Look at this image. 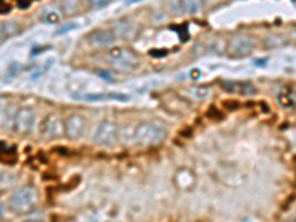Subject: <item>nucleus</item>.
<instances>
[{
  "label": "nucleus",
  "instance_id": "obj_3",
  "mask_svg": "<svg viewBox=\"0 0 296 222\" xmlns=\"http://www.w3.org/2000/svg\"><path fill=\"white\" fill-rule=\"evenodd\" d=\"M107 60H108V64L113 70L121 71V73L132 71L138 65L137 55L132 51H129L126 48H120V46H113L108 49Z\"/></svg>",
  "mask_w": 296,
  "mask_h": 222
},
{
  "label": "nucleus",
  "instance_id": "obj_15",
  "mask_svg": "<svg viewBox=\"0 0 296 222\" xmlns=\"http://www.w3.org/2000/svg\"><path fill=\"white\" fill-rule=\"evenodd\" d=\"M262 43L267 49H280L289 43V37L284 34H270L264 39Z\"/></svg>",
  "mask_w": 296,
  "mask_h": 222
},
{
  "label": "nucleus",
  "instance_id": "obj_18",
  "mask_svg": "<svg viewBox=\"0 0 296 222\" xmlns=\"http://www.w3.org/2000/svg\"><path fill=\"white\" fill-rule=\"evenodd\" d=\"M43 21L48 22V24H51V25H57V24H59V21H61V12L57 11V9H51V11H48V12L43 14Z\"/></svg>",
  "mask_w": 296,
  "mask_h": 222
},
{
  "label": "nucleus",
  "instance_id": "obj_30",
  "mask_svg": "<svg viewBox=\"0 0 296 222\" xmlns=\"http://www.w3.org/2000/svg\"><path fill=\"white\" fill-rule=\"evenodd\" d=\"M290 222H296V212H295V215L292 216V219H290Z\"/></svg>",
  "mask_w": 296,
  "mask_h": 222
},
{
  "label": "nucleus",
  "instance_id": "obj_1",
  "mask_svg": "<svg viewBox=\"0 0 296 222\" xmlns=\"http://www.w3.org/2000/svg\"><path fill=\"white\" fill-rule=\"evenodd\" d=\"M166 140V129L157 121H141L134 127V142L141 147H156Z\"/></svg>",
  "mask_w": 296,
  "mask_h": 222
},
{
  "label": "nucleus",
  "instance_id": "obj_8",
  "mask_svg": "<svg viewBox=\"0 0 296 222\" xmlns=\"http://www.w3.org/2000/svg\"><path fill=\"white\" fill-rule=\"evenodd\" d=\"M116 40H117V37H116V33L113 31V28H97L86 36V41L89 43V46H92L95 49L113 48Z\"/></svg>",
  "mask_w": 296,
  "mask_h": 222
},
{
  "label": "nucleus",
  "instance_id": "obj_22",
  "mask_svg": "<svg viewBox=\"0 0 296 222\" xmlns=\"http://www.w3.org/2000/svg\"><path fill=\"white\" fill-rule=\"evenodd\" d=\"M14 182H15V175L0 172V185H2V187H11Z\"/></svg>",
  "mask_w": 296,
  "mask_h": 222
},
{
  "label": "nucleus",
  "instance_id": "obj_14",
  "mask_svg": "<svg viewBox=\"0 0 296 222\" xmlns=\"http://www.w3.org/2000/svg\"><path fill=\"white\" fill-rule=\"evenodd\" d=\"M212 94V89L209 86H191L188 89H185V95L191 100H197L203 101L206 98H209Z\"/></svg>",
  "mask_w": 296,
  "mask_h": 222
},
{
  "label": "nucleus",
  "instance_id": "obj_24",
  "mask_svg": "<svg viewBox=\"0 0 296 222\" xmlns=\"http://www.w3.org/2000/svg\"><path fill=\"white\" fill-rule=\"evenodd\" d=\"M76 28H79L77 22H76V21H70V22L64 24L62 27H59L58 31H57V34H64V33H68V31H71V30H76Z\"/></svg>",
  "mask_w": 296,
  "mask_h": 222
},
{
  "label": "nucleus",
  "instance_id": "obj_12",
  "mask_svg": "<svg viewBox=\"0 0 296 222\" xmlns=\"http://www.w3.org/2000/svg\"><path fill=\"white\" fill-rule=\"evenodd\" d=\"M221 87L228 94H241V95H252L257 92L255 86L249 81L224 80L221 81Z\"/></svg>",
  "mask_w": 296,
  "mask_h": 222
},
{
  "label": "nucleus",
  "instance_id": "obj_11",
  "mask_svg": "<svg viewBox=\"0 0 296 222\" xmlns=\"http://www.w3.org/2000/svg\"><path fill=\"white\" fill-rule=\"evenodd\" d=\"M74 100L84 102H104V101H131V95L121 92H102V94H76Z\"/></svg>",
  "mask_w": 296,
  "mask_h": 222
},
{
  "label": "nucleus",
  "instance_id": "obj_28",
  "mask_svg": "<svg viewBox=\"0 0 296 222\" xmlns=\"http://www.w3.org/2000/svg\"><path fill=\"white\" fill-rule=\"evenodd\" d=\"M24 222H41V221H37V219H33V218H31V219H27V221H24Z\"/></svg>",
  "mask_w": 296,
  "mask_h": 222
},
{
  "label": "nucleus",
  "instance_id": "obj_2",
  "mask_svg": "<svg viewBox=\"0 0 296 222\" xmlns=\"http://www.w3.org/2000/svg\"><path fill=\"white\" fill-rule=\"evenodd\" d=\"M37 204V191L33 187H21L9 199V209L15 215H27Z\"/></svg>",
  "mask_w": 296,
  "mask_h": 222
},
{
  "label": "nucleus",
  "instance_id": "obj_20",
  "mask_svg": "<svg viewBox=\"0 0 296 222\" xmlns=\"http://www.w3.org/2000/svg\"><path fill=\"white\" fill-rule=\"evenodd\" d=\"M8 110H9V108H8V101H6V98L0 97V126H3L5 121H6Z\"/></svg>",
  "mask_w": 296,
  "mask_h": 222
},
{
  "label": "nucleus",
  "instance_id": "obj_23",
  "mask_svg": "<svg viewBox=\"0 0 296 222\" xmlns=\"http://www.w3.org/2000/svg\"><path fill=\"white\" fill-rule=\"evenodd\" d=\"M169 9L174 14H177V15L185 14V5H184V2H172V3H169Z\"/></svg>",
  "mask_w": 296,
  "mask_h": 222
},
{
  "label": "nucleus",
  "instance_id": "obj_6",
  "mask_svg": "<svg viewBox=\"0 0 296 222\" xmlns=\"http://www.w3.org/2000/svg\"><path fill=\"white\" fill-rule=\"evenodd\" d=\"M64 129H65V137L68 140L79 141L88 132V119L79 113L70 114L64 120Z\"/></svg>",
  "mask_w": 296,
  "mask_h": 222
},
{
  "label": "nucleus",
  "instance_id": "obj_13",
  "mask_svg": "<svg viewBox=\"0 0 296 222\" xmlns=\"http://www.w3.org/2000/svg\"><path fill=\"white\" fill-rule=\"evenodd\" d=\"M174 181H175V185L181 191H190L194 188L196 185V175L190 170V169H179L175 176H174Z\"/></svg>",
  "mask_w": 296,
  "mask_h": 222
},
{
  "label": "nucleus",
  "instance_id": "obj_29",
  "mask_svg": "<svg viewBox=\"0 0 296 222\" xmlns=\"http://www.w3.org/2000/svg\"><path fill=\"white\" fill-rule=\"evenodd\" d=\"M2 215H3V206L0 204V218H2Z\"/></svg>",
  "mask_w": 296,
  "mask_h": 222
},
{
  "label": "nucleus",
  "instance_id": "obj_19",
  "mask_svg": "<svg viewBox=\"0 0 296 222\" xmlns=\"http://www.w3.org/2000/svg\"><path fill=\"white\" fill-rule=\"evenodd\" d=\"M3 24H5L6 33H8V37H12V36H15V34L18 33V30H20V24H18L17 21L9 20V21H5Z\"/></svg>",
  "mask_w": 296,
  "mask_h": 222
},
{
  "label": "nucleus",
  "instance_id": "obj_17",
  "mask_svg": "<svg viewBox=\"0 0 296 222\" xmlns=\"http://www.w3.org/2000/svg\"><path fill=\"white\" fill-rule=\"evenodd\" d=\"M54 61L55 60H52V58H49V60H46L43 64H40L39 67L37 68H34L33 70V74L30 76V79L31 80H36V79H39V77H41L51 67H52V64H54Z\"/></svg>",
  "mask_w": 296,
  "mask_h": 222
},
{
  "label": "nucleus",
  "instance_id": "obj_21",
  "mask_svg": "<svg viewBox=\"0 0 296 222\" xmlns=\"http://www.w3.org/2000/svg\"><path fill=\"white\" fill-rule=\"evenodd\" d=\"M184 5H185V14H196L203 6L200 2H184Z\"/></svg>",
  "mask_w": 296,
  "mask_h": 222
},
{
  "label": "nucleus",
  "instance_id": "obj_9",
  "mask_svg": "<svg viewBox=\"0 0 296 222\" xmlns=\"http://www.w3.org/2000/svg\"><path fill=\"white\" fill-rule=\"evenodd\" d=\"M41 135L48 140H58L62 135H65L64 129V120L58 114H49L41 121Z\"/></svg>",
  "mask_w": 296,
  "mask_h": 222
},
{
  "label": "nucleus",
  "instance_id": "obj_4",
  "mask_svg": "<svg viewBox=\"0 0 296 222\" xmlns=\"http://www.w3.org/2000/svg\"><path fill=\"white\" fill-rule=\"evenodd\" d=\"M118 138H120V130H118L117 123L110 119L99 121L92 135L94 144L98 147H104V148H110L116 145Z\"/></svg>",
  "mask_w": 296,
  "mask_h": 222
},
{
  "label": "nucleus",
  "instance_id": "obj_7",
  "mask_svg": "<svg viewBox=\"0 0 296 222\" xmlns=\"http://www.w3.org/2000/svg\"><path fill=\"white\" fill-rule=\"evenodd\" d=\"M253 49H255V40L246 34L231 37L227 45V51H228L230 57H233V58L247 57L253 52Z\"/></svg>",
  "mask_w": 296,
  "mask_h": 222
},
{
  "label": "nucleus",
  "instance_id": "obj_31",
  "mask_svg": "<svg viewBox=\"0 0 296 222\" xmlns=\"http://www.w3.org/2000/svg\"><path fill=\"white\" fill-rule=\"evenodd\" d=\"M293 37H295V40H296V33H295V34H293Z\"/></svg>",
  "mask_w": 296,
  "mask_h": 222
},
{
  "label": "nucleus",
  "instance_id": "obj_25",
  "mask_svg": "<svg viewBox=\"0 0 296 222\" xmlns=\"http://www.w3.org/2000/svg\"><path fill=\"white\" fill-rule=\"evenodd\" d=\"M6 39H9V37H8V33H6L5 24H3V22H0V45L6 40Z\"/></svg>",
  "mask_w": 296,
  "mask_h": 222
},
{
  "label": "nucleus",
  "instance_id": "obj_26",
  "mask_svg": "<svg viewBox=\"0 0 296 222\" xmlns=\"http://www.w3.org/2000/svg\"><path fill=\"white\" fill-rule=\"evenodd\" d=\"M200 77V70H191V79H198Z\"/></svg>",
  "mask_w": 296,
  "mask_h": 222
},
{
  "label": "nucleus",
  "instance_id": "obj_5",
  "mask_svg": "<svg viewBox=\"0 0 296 222\" xmlns=\"http://www.w3.org/2000/svg\"><path fill=\"white\" fill-rule=\"evenodd\" d=\"M36 123V113L30 107H22L15 111V117L12 121V130L18 135H28Z\"/></svg>",
  "mask_w": 296,
  "mask_h": 222
},
{
  "label": "nucleus",
  "instance_id": "obj_16",
  "mask_svg": "<svg viewBox=\"0 0 296 222\" xmlns=\"http://www.w3.org/2000/svg\"><path fill=\"white\" fill-rule=\"evenodd\" d=\"M59 9L65 14V15H73V14H79L81 6L79 2H62L59 5Z\"/></svg>",
  "mask_w": 296,
  "mask_h": 222
},
{
  "label": "nucleus",
  "instance_id": "obj_10",
  "mask_svg": "<svg viewBox=\"0 0 296 222\" xmlns=\"http://www.w3.org/2000/svg\"><path fill=\"white\" fill-rule=\"evenodd\" d=\"M113 31L116 33V37L121 40H134L139 33V24L135 20L126 17V18H120L114 24Z\"/></svg>",
  "mask_w": 296,
  "mask_h": 222
},
{
  "label": "nucleus",
  "instance_id": "obj_27",
  "mask_svg": "<svg viewBox=\"0 0 296 222\" xmlns=\"http://www.w3.org/2000/svg\"><path fill=\"white\" fill-rule=\"evenodd\" d=\"M267 61L268 60H257V65H261V67H264V65H267Z\"/></svg>",
  "mask_w": 296,
  "mask_h": 222
}]
</instances>
